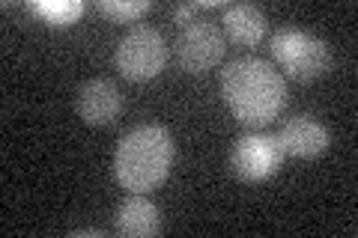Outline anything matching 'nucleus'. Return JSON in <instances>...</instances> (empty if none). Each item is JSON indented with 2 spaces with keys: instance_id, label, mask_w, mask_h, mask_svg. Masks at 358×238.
<instances>
[{
  "instance_id": "1",
  "label": "nucleus",
  "mask_w": 358,
  "mask_h": 238,
  "mask_svg": "<svg viewBox=\"0 0 358 238\" xmlns=\"http://www.w3.org/2000/svg\"><path fill=\"white\" fill-rule=\"evenodd\" d=\"M221 93L242 126L260 128L281 117L287 105V81L260 57H239L221 72Z\"/></svg>"
},
{
  "instance_id": "2",
  "label": "nucleus",
  "mask_w": 358,
  "mask_h": 238,
  "mask_svg": "<svg viewBox=\"0 0 358 238\" xmlns=\"http://www.w3.org/2000/svg\"><path fill=\"white\" fill-rule=\"evenodd\" d=\"M173 137L164 126H134L117 143L114 173L117 182L131 194H150L159 188L173 167Z\"/></svg>"
},
{
  "instance_id": "3",
  "label": "nucleus",
  "mask_w": 358,
  "mask_h": 238,
  "mask_svg": "<svg viewBox=\"0 0 358 238\" xmlns=\"http://www.w3.org/2000/svg\"><path fill=\"white\" fill-rule=\"evenodd\" d=\"M272 57L293 81H317L331 69V48L320 36L284 27L272 36Z\"/></svg>"
},
{
  "instance_id": "4",
  "label": "nucleus",
  "mask_w": 358,
  "mask_h": 238,
  "mask_svg": "<svg viewBox=\"0 0 358 238\" xmlns=\"http://www.w3.org/2000/svg\"><path fill=\"white\" fill-rule=\"evenodd\" d=\"M114 63H117V72L134 84L152 81V77L162 75L164 63H167L164 36L155 27H147V24L131 27L117 45Z\"/></svg>"
},
{
  "instance_id": "5",
  "label": "nucleus",
  "mask_w": 358,
  "mask_h": 238,
  "mask_svg": "<svg viewBox=\"0 0 358 238\" xmlns=\"http://www.w3.org/2000/svg\"><path fill=\"white\" fill-rule=\"evenodd\" d=\"M227 39L218 24L206 18H192L176 36V63L188 75H203L224 60Z\"/></svg>"
},
{
  "instance_id": "6",
  "label": "nucleus",
  "mask_w": 358,
  "mask_h": 238,
  "mask_svg": "<svg viewBox=\"0 0 358 238\" xmlns=\"http://www.w3.org/2000/svg\"><path fill=\"white\" fill-rule=\"evenodd\" d=\"M284 164V152L275 134H245L230 152V170L245 185L268 182Z\"/></svg>"
},
{
  "instance_id": "7",
  "label": "nucleus",
  "mask_w": 358,
  "mask_h": 238,
  "mask_svg": "<svg viewBox=\"0 0 358 238\" xmlns=\"http://www.w3.org/2000/svg\"><path fill=\"white\" fill-rule=\"evenodd\" d=\"M75 110H78V117L93 128L114 126L122 113V93L117 89L114 81H108V77H93V81L78 87Z\"/></svg>"
},
{
  "instance_id": "8",
  "label": "nucleus",
  "mask_w": 358,
  "mask_h": 238,
  "mask_svg": "<svg viewBox=\"0 0 358 238\" xmlns=\"http://www.w3.org/2000/svg\"><path fill=\"white\" fill-rule=\"evenodd\" d=\"M278 146L281 152L289 158H320L329 149V128L322 126L320 119L308 117V113H299V117H289L281 128H278Z\"/></svg>"
},
{
  "instance_id": "9",
  "label": "nucleus",
  "mask_w": 358,
  "mask_h": 238,
  "mask_svg": "<svg viewBox=\"0 0 358 238\" xmlns=\"http://www.w3.org/2000/svg\"><path fill=\"white\" fill-rule=\"evenodd\" d=\"M114 230L122 238H152L162 232V211L143 194H129L114 214Z\"/></svg>"
},
{
  "instance_id": "10",
  "label": "nucleus",
  "mask_w": 358,
  "mask_h": 238,
  "mask_svg": "<svg viewBox=\"0 0 358 238\" xmlns=\"http://www.w3.org/2000/svg\"><path fill=\"white\" fill-rule=\"evenodd\" d=\"M224 39H230L233 45H242V48H254L260 45L266 36V15L260 6L254 3H233L224 9Z\"/></svg>"
},
{
  "instance_id": "11",
  "label": "nucleus",
  "mask_w": 358,
  "mask_h": 238,
  "mask_svg": "<svg viewBox=\"0 0 358 238\" xmlns=\"http://www.w3.org/2000/svg\"><path fill=\"white\" fill-rule=\"evenodd\" d=\"M30 13L42 18L48 27H69L84 15V3H78V0H36V3H30Z\"/></svg>"
},
{
  "instance_id": "12",
  "label": "nucleus",
  "mask_w": 358,
  "mask_h": 238,
  "mask_svg": "<svg viewBox=\"0 0 358 238\" xmlns=\"http://www.w3.org/2000/svg\"><path fill=\"white\" fill-rule=\"evenodd\" d=\"M99 13L120 21V24H131V21H138L143 13H150V3L147 0H102Z\"/></svg>"
},
{
  "instance_id": "13",
  "label": "nucleus",
  "mask_w": 358,
  "mask_h": 238,
  "mask_svg": "<svg viewBox=\"0 0 358 238\" xmlns=\"http://www.w3.org/2000/svg\"><path fill=\"white\" fill-rule=\"evenodd\" d=\"M215 6H218V0H197V3L176 6V9H173V21H176V24H188L194 13H200V9H215Z\"/></svg>"
},
{
  "instance_id": "14",
  "label": "nucleus",
  "mask_w": 358,
  "mask_h": 238,
  "mask_svg": "<svg viewBox=\"0 0 358 238\" xmlns=\"http://www.w3.org/2000/svg\"><path fill=\"white\" fill-rule=\"evenodd\" d=\"M81 235H105L102 230H81V232H72V238H81Z\"/></svg>"
}]
</instances>
